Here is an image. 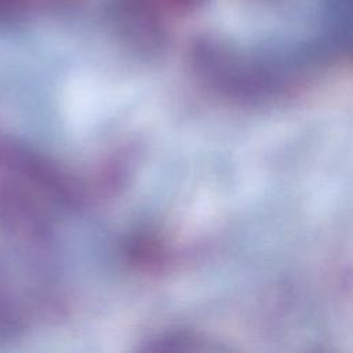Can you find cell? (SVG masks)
<instances>
[{
	"label": "cell",
	"mask_w": 353,
	"mask_h": 353,
	"mask_svg": "<svg viewBox=\"0 0 353 353\" xmlns=\"http://www.w3.org/2000/svg\"><path fill=\"white\" fill-rule=\"evenodd\" d=\"M0 168L57 207H72L77 200L72 178L48 157L15 138L0 135Z\"/></svg>",
	"instance_id": "cell-2"
},
{
	"label": "cell",
	"mask_w": 353,
	"mask_h": 353,
	"mask_svg": "<svg viewBox=\"0 0 353 353\" xmlns=\"http://www.w3.org/2000/svg\"><path fill=\"white\" fill-rule=\"evenodd\" d=\"M48 205L39 192L11 175L0 178V229L30 258L51 265L54 225Z\"/></svg>",
	"instance_id": "cell-1"
},
{
	"label": "cell",
	"mask_w": 353,
	"mask_h": 353,
	"mask_svg": "<svg viewBox=\"0 0 353 353\" xmlns=\"http://www.w3.org/2000/svg\"><path fill=\"white\" fill-rule=\"evenodd\" d=\"M25 327V309L0 265V339L15 338Z\"/></svg>",
	"instance_id": "cell-3"
}]
</instances>
